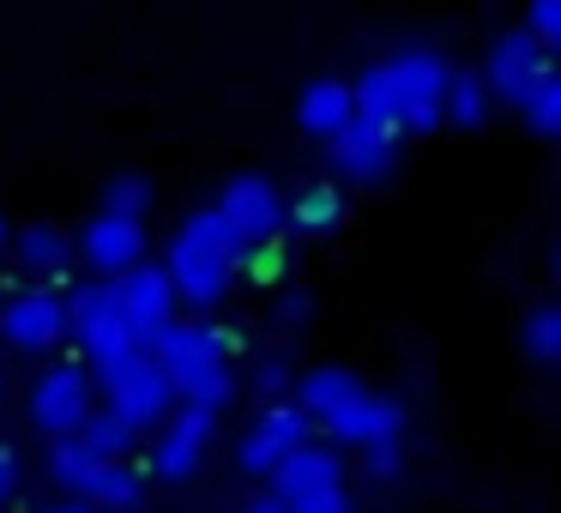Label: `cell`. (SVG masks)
<instances>
[{
	"instance_id": "6da1fadb",
	"label": "cell",
	"mask_w": 561,
	"mask_h": 513,
	"mask_svg": "<svg viewBox=\"0 0 561 513\" xmlns=\"http://www.w3.org/2000/svg\"><path fill=\"white\" fill-rule=\"evenodd\" d=\"M447 73L453 61L428 43H404V49L368 61L363 73L351 79V103L375 122H411V127H428L440 122V98H447Z\"/></svg>"
},
{
	"instance_id": "7a4b0ae2",
	"label": "cell",
	"mask_w": 561,
	"mask_h": 513,
	"mask_svg": "<svg viewBox=\"0 0 561 513\" xmlns=\"http://www.w3.org/2000/svg\"><path fill=\"white\" fill-rule=\"evenodd\" d=\"M248 260L242 236L230 230V224L218 218L211 206L187 212L182 224H175V242H170V260H163V272H170V290L187 296V303H218L224 290H230V272Z\"/></svg>"
},
{
	"instance_id": "3957f363",
	"label": "cell",
	"mask_w": 561,
	"mask_h": 513,
	"mask_svg": "<svg viewBox=\"0 0 561 513\" xmlns=\"http://www.w3.org/2000/svg\"><path fill=\"white\" fill-rule=\"evenodd\" d=\"M146 351L163 363L182 404L211 411V417H218V404H230V356L211 339V320H170L163 332H151Z\"/></svg>"
},
{
	"instance_id": "277c9868",
	"label": "cell",
	"mask_w": 561,
	"mask_h": 513,
	"mask_svg": "<svg viewBox=\"0 0 561 513\" xmlns=\"http://www.w3.org/2000/svg\"><path fill=\"white\" fill-rule=\"evenodd\" d=\"M103 375V392H110V411H122L134 429H151V423H163V417L175 411V387H170V375H163V363L139 344V351H127V356H115L110 368H98Z\"/></svg>"
},
{
	"instance_id": "5b68a950",
	"label": "cell",
	"mask_w": 561,
	"mask_h": 513,
	"mask_svg": "<svg viewBox=\"0 0 561 513\" xmlns=\"http://www.w3.org/2000/svg\"><path fill=\"white\" fill-rule=\"evenodd\" d=\"M98 404V380H91V368L79 363V356H61V363L37 368L31 375V392H25V411L31 423L43 429V435H73L79 423H85V411Z\"/></svg>"
},
{
	"instance_id": "8992f818",
	"label": "cell",
	"mask_w": 561,
	"mask_h": 513,
	"mask_svg": "<svg viewBox=\"0 0 561 513\" xmlns=\"http://www.w3.org/2000/svg\"><path fill=\"white\" fill-rule=\"evenodd\" d=\"M67 327H73V339H79V363L85 368H110L115 356L139 351V339L127 332L122 308H115V296H110V278H91L67 296Z\"/></svg>"
},
{
	"instance_id": "52a82bcc",
	"label": "cell",
	"mask_w": 561,
	"mask_h": 513,
	"mask_svg": "<svg viewBox=\"0 0 561 513\" xmlns=\"http://www.w3.org/2000/svg\"><path fill=\"white\" fill-rule=\"evenodd\" d=\"M218 212L224 224H230L236 236H242V248L254 254V248H266V242H284V194H278V182L272 175H260V170H248V175H230V182L218 187Z\"/></svg>"
},
{
	"instance_id": "ba28073f",
	"label": "cell",
	"mask_w": 561,
	"mask_h": 513,
	"mask_svg": "<svg viewBox=\"0 0 561 513\" xmlns=\"http://www.w3.org/2000/svg\"><path fill=\"white\" fill-rule=\"evenodd\" d=\"M110 296H115V308H122L127 332H134L139 344H151V332L170 327V320H175V303H182V296L170 290V272H163L158 260H139V266L115 272V278H110Z\"/></svg>"
},
{
	"instance_id": "9c48e42d",
	"label": "cell",
	"mask_w": 561,
	"mask_h": 513,
	"mask_svg": "<svg viewBox=\"0 0 561 513\" xmlns=\"http://www.w3.org/2000/svg\"><path fill=\"white\" fill-rule=\"evenodd\" d=\"M0 332L19 351H49L55 339H67V296L49 284H13V296L0 303Z\"/></svg>"
},
{
	"instance_id": "30bf717a",
	"label": "cell",
	"mask_w": 561,
	"mask_h": 513,
	"mask_svg": "<svg viewBox=\"0 0 561 513\" xmlns=\"http://www.w3.org/2000/svg\"><path fill=\"white\" fill-rule=\"evenodd\" d=\"M272 489L266 495L272 501H284V508H296V501H308V495H320V489H339L344 483V459H339V447L332 441H296L290 453H284L278 465H272Z\"/></svg>"
},
{
	"instance_id": "8fae6325",
	"label": "cell",
	"mask_w": 561,
	"mask_h": 513,
	"mask_svg": "<svg viewBox=\"0 0 561 513\" xmlns=\"http://www.w3.org/2000/svg\"><path fill=\"white\" fill-rule=\"evenodd\" d=\"M332 146V163H339L344 175H387L392 170V158H399V127L392 122H375V115H363V110H351L344 115V127L327 139Z\"/></svg>"
},
{
	"instance_id": "7c38bea8",
	"label": "cell",
	"mask_w": 561,
	"mask_h": 513,
	"mask_svg": "<svg viewBox=\"0 0 561 513\" xmlns=\"http://www.w3.org/2000/svg\"><path fill=\"white\" fill-rule=\"evenodd\" d=\"M327 435L344 441V447H387V441L404 435V404L392 392L363 387L356 399H344L339 411L327 417Z\"/></svg>"
},
{
	"instance_id": "4fadbf2b",
	"label": "cell",
	"mask_w": 561,
	"mask_h": 513,
	"mask_svg": "<svg viewBox=\"0 0 561 513\" xmlns=\"http://www.w3.org/2000/svg\"><path fill=\"white\" fill-rule=\"evenodd\" d=\"M308 429H314V423L296 411V399H272L266 411L248 423L242 447H236V465H242V471H260V477H266L272 465H278L284 453L296 447V441H308Z\"/></svg>"
},
{
	"instance_id": "5bb4252c",
	"label": "cell",
	"mask_w": 561,
	"mask_h": 513,
	"mask_svg": "<svg viewBox=\"0 0 561 513\" xmlns=\"http://www.w3.org/2000/svg\"><path fill=\"white\" fill-rule=\"evenodd\" d=\"M211 423H218V417L194 411V404L170 411L158 423V435H151V465H158L163 477H187L199 465V453H206V441H211Z\"/></svg>"
},
{
	"instance_id": "9a60e30c",
	"label": "cell",
	"mask_w": 561,
	"mask_h": 513,
	"mask_svg": "<svg viewBox=\"0 0 561 513\" xmlns=\"http://www.w3.org/2000/svg\"><path fill=\"white\" fill-rule=\"evenodd\" d=\"M79 248H85L91 266L103 272H127L146 260V218H122V212H98V218L85 224V236H79Z\"/></svg>"
},
{
	"instance_id": "2e32d148",
	"label": "cell",
	"mask_w": 561,
	"mask_h": 513,
	"mask_svg": "<svg viewBox=\"0 0 561 513\" xmlns=\"http://www.w3.org/2000/svg\"><path fill=\"white\" fill-rule=\"evenodd\" d=\"M537 61H549V49H537V43L525 37L519 25H513V31H501L495 49H489V61H483V86H489V91H501V98H519V86L537 73Z\"/></svg>"
},
{
	"instance_id": "e0dca14e",
	"label": "cell",
	"mask_w": 561,
	"mask_h": 513,
	"mask_svg": "<svg viewBox=\"0 0 561 513\" xmlns=\"http://www.w3.org/2000/svg\"><path fill=\"white\" fill-rule=\"evenodd\" d=\"M363 392V375L356 368H344V363H320V368H308L302 380H296V411L308 417V423H327L332 411H339L344 399H356Z\"/></svg>"
},
{
	"instance_id": "ac0fdd59",
	"label": "cell",
	"mask_w": 561,
	"mask_h": 513,
	"mask_svg": "<svg viewBox=\"0 0 561 513\" xmlns=\"http://www.w3.org/2000/svg\"><path fill=\"white\" fill-rule=\"evenodd\" d=\"M139 489H146L139 459H103V465H91V477L79 483V501H85L91 513L98 508H134Z\"/></svg>"
},
{
	"instance_id": "d6986e66",
	"label": "cell",
	"mask_w": 561,
	"mask_h": 513,
	"mask_svg": "<svg viewBox=\"0 0 561 513\" xmlns=\"http://www.w3.org/2000/svg\"><path fill=\"white\" fill-rule=\"evenodd\" d=\"M356 110V103H351V86H344V79H308V86H302V98H296V115H302V127H308V134H339V127H344V115H351Z\"/></svg>"
},
{
	"instance_id": "ffe728a7",
	"label": "cell",
	"mask_w": 561,
	"mask_h": 513,
	"mask_svg": "<svg viewBox=\"0 0 561 513\" xmlns=\"http://www.w3.org/2000/svg\"><path fill=\"white\" fill-rule=\"evenodd\" d=\"M73 435L85 441V447L98 453V459H127V453H134V441H139V429L127 423L122 411H110V404H91L85 423H79Z\"/></svg>"
},
{
	"instance_id": "44dd1931",
	"label": "cell",
	"mask_w": 561,
	"mask_h": 513,
	"mask_svg": "<svg viewBox=\"0 0 561 513\" xmlns=\"http://www.w3.org/2000/svg\"><path fill=\"white\" fill-rule=\"evenodd\" d=\"M525 110V122L537 127V134H549L556 127V115H561V73H556V55L549 61H537V73L519 86V98H513Z\"/></svg>"
},
{
	"instance_id": "7402d4cb",
	"label": "cell",
	"mask_w": 561,
	"mask_h": 513,
	"mask_svg": "<svg viewBox=\"0 0 561 513\" xmlns=\"http://www.w3.org/2000/svg\"><path fill=\"white\" fill-rule=\"evenodd\" d=\"M19 254H25V266L43 278H61L67 260H73V242H67V230H55V224H31L25 236H19Z\"/></svg>"
},
{
	"instance_id": "603a6c76",
	"label": "cell",
	"mask_w": 561,
	"mask_h": 513,
	"mask_svg": "<svg viewBox=\"0 0 561 513\" xmlns=\"http://www.w3.org/2000/svg\"><path fill=\"white\" fill-rule=\"evenodd\" d=\"M489 110V86L477 67H453L447 73V98H440V115H453V122H483Z\"/></svg>"
},
{
	"instance_id": "cb8c5ba5",
	"label": "cell",
	"mask_w": 561,
	"mask_h": 513,
	"mask_svg": "<svg viewBox=\"0 0 561 513\" xmlns=\"http://www.w3.org/2000/svg\"><path fill=\"white\" fill-rule=\"evenodd\" d=\"M91 465H103V459H98V453H91L79 435H61V441H49V471L61 477L67 489H79V483H85V477H91Z\"/></svg>"
},
{
	"instance_id": "d4e9b609",
	"label": "cell",
	"mask_w": 561,
	"mask_h": 513,
	"mask_svg": "<svg viewBox=\"0 0 561 513\" xmlns=\"http://www.w3.org/2000/svg\"><path fill=\"white\" fill-rule=\"evenodd\" d=\"M290 212H296V224H314L320 230V224H332L344 212V187L339 182H308L302 194L290 200Z\"/></svg>"
},
{
	"instance_id": "484cf974",
	"label": "cell",
	"mask_w": 561,
	"mask_h": 513,
	"mask_svg": "<svg viewBox=\"0 0 561 513\" xmlns=\"http://www.w3.org/2000/svg\"><path fill=\"white\" fill-rule=\"evenodd\" d=\"M519 339H525V351H531V356H556V303H549V296H537V303L525 308Z\"/></svg>"
},
{
	"instance_id": "4316f807",
	"label": "cell",
	"mask_w": 561,
	"mask_h": 513,
	"mask_svg": "<svg viewBox=\"0 0 561 513\" xmlns=\"http://www.w3.org/2000/svg\"><path fill=\"white\" fill-rule=\"evenodd\" d=\"M146 206H151V182H146V175H115V182H110V200H103V212L146 218Z\"/></svg>"
},
{
	"instance_id": "83f0119b",
	"label": "cell",
	"mask_w": 561,
	"mask_h": 513,
	"mask_svg": "<svg viewBox=\"0 0 561 513\" xmlns=\"http://www.w3.org/2000/svg\"><path fill=\"white\" fill-rule=\"evenodd\" d=\"M254 387L266 392V404H272V399H284V392H290V363H284V356H260Z\"/></svg>"
},
{
	"instance_id": "f1b7e54d",
	"label": "cell",
	"mask_w": 561,
	"mask_h": 513,
	"mask_svg": "<svg viewBox=\"0 0 561 513\" xmlns=\"http://www.w3.org/2000/svg\"><path fill=\"white\" fill-rule=\"evenodd\" d=\"M525 37H531L537 49H549V37H556V0H531V7H525Z\"/></svg>"
},
{
	"instance_id": "f546056e",
	"label": "cell",
	"mask_w": 561,
	"mask_h": 513,
	"mask_svg": "<svg viewBox=\"0 0 561 513\" xmlns=\"http://www.w3.org/2000/svg\"><path fill=\"white\" fill-rule=\"evenodd\" d=\"M284 513H351V495H344V483H339V489H320V495L296 501V508H284Z\"/></svg>"
},
{
	"instance_id": "4dcf8cb0",
	"label": "cell",
	"mask_w": 561,
	"mask_h": 513,
	"mask_svg": "<svg viewBox=\"0 0 561 513\" xmlns=\"http://www.w3.org/2000/svg\"><path fill=\"white\" fill-rule=\"evenodd\" d=\"M19 495V453L0 441V501H13Z\"/></svg>"
},
{
	"instance_id": "1f68e13d",
	"label": "cell",
	"mask_w": 561,
	"mask_h": 513,
	"mask_svg": "<svg viewBox=\"0 0 561 513\" xmlns=\"http://www.w3.org/2000/svg\"><path fill=\"white\" fill-rule=\"evenodd\" d=\"M363 465H368L375 477H387L392 465H399V441H387V447H363Z\"/></svg>"
},
{
	"instance_id": "d6a6232c",
	"label": "cell",
	"mask_w": 561,
	"mask_h": 513,
	"mask_svg": "<svg viewBox=\"0 0 561 513\" xmlns=\"http://www.w3.org/2000/svg\"><path fill=\"white\" fill-rule=\"evenodd\" d=\"M278 315H284V320H302V315H308V290H290V296L278 303Z\"/></svg>"
},
{
	"instance_id": "836d02e7",
	"label": "cell",
	"mask_w": 561,
	"mask_h": 513,
	"mask_svg": "<svg viewBox=\"0 0 561 513\" xmlns=\"http://www.w3.org/2000/svg\"><path fill=\"white\" fill-rule=\"evenodd\" d=\"M236 513H284V501H272L266 489H260V495H248V501H242V508H236Z\"/></svg>"
},
{
	"instance_id": "e575fe53",
	"label": "cell",
	"mask_w": 561,
	"mask_h": 513,
	"mask_svg": "<svg viewBox=\"0 0 561 513\" xmlns=\"http://www.w3.org/2000/svg\"><path fill=\"white\" fill-rule=\"evenodd\" d=\"M37 513H91L85 501H49V508H37Z\"/></svg>"
},
{
	"instance_id": "d590c367",
	"label": "cell",
	"mask_w": 561,
	"mask_h": 513,
	"mask_svg": "<svg viewBox=\"0 0 561 513\" xmlns=\"http://www.w3.org/2000/svg\"><path fill=\"white\" fill-rule=\"evenodd\" d=\"M0 242H7V218H0Z\"/></svg>"
},
{
	"instance_id": "8d00e7d4",
	"label": "cell",
	"mask_w": 561,
	"mask_h": 513,
	"mask_svg": "<svg viewBox=\"0 0 561 513\" xmlns=\"http://www.w3.org/2000/svg\"><path fill=\"white\" fill-rule=\"evenodd\" d=\"M0 399H7V375H0Z\"/></svg>"
}]
</instances>
